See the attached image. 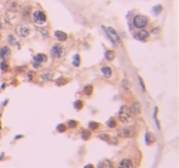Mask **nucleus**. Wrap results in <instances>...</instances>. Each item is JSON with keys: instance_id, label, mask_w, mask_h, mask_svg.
Wrapping results in <instances>:
<instances>
[{"instance_id": "nucleus-12", "label": "nucleus", "mask_w": 179, "mask_h": 168, "mask_svg": "<svg viewBox=\"0 0 179 168\" xmlns=\"http://www.w3.org/2000/svg\"><path fill=\"white\" fill-rule=\"evenodd\" d=\"M17 16V12L16 11H8L6 12V15H5V21L8 22V24L11 25L14 22V20L16 19Z\"/></svg>"}, {"instance_id": "nucleus-39", "label": "nucleus", "mask_w": 179, "mask_h": 168, "mask_svg": "<svg viewBox=\"0 0 179 168\" xmlns=\"http://www.w3.org/2000/svg\"><path fill=\"white\" fill-rule=\"evenodd\" d=\"M83 168H94V167L92 166V164H86V166H85Z\"/></svg>"}, {"instance_id": "nucleus-7", "label": "nucleus", "mask_w": 179, "mask_h": 168, "mask_svg": "<svg viewBox=\"0 0 179 168\" xmlns=\"http://www.w3.org/2000/svg\"><path fill=\"white\" fill-rule=\"evenodd\" d=\"M118 168H135V164L130 158H123V160L119 162Z\"/></svg>"}, {"instance_id": "nucleus-18", "label": "nucleus", "mask_w": 179, "mask_h": 168, "mask_svg": "<svg viewBox=\"0 0 179 168\" xmlns=\"http://www.w3.org/2000/svg\"><path fill=\"white\" fill-rule=\"evenodd\" d=\"M97 168H114V166H113V163H112L110 161L104 160V161H102V162L98 163Z\"/></svg>"}, {"instance_id": "nucleus-8", "label": "nucleus", "mask_w": 179, "mask_h": 168, "mask_svg": "<svg viewBox=\"0 0 179 168\" xmlns=\"http://www.w3.org/2000/svg\"><path fill=\"white\" fill-rule=\"evenodd\" d=\"M31 15H32V6L27 5V6H25V8L21 9V17H22L23 20L29 19V17H31Z\"/></svg>"}, {"instance_id": "nucleus-28", "label": "nucleus", "mask_w": 179, "mask_h": 168, "mask_svg": "<svg viewBox=\"0 0 179 168\" xmlns=\"http://www.w3.org/2000/svg\"><path fill=\"white\" fill-rule=\"evenodd\" d=\"M74 106H75V109L80 111V109H82V107H83V102H82V101H76V102L74 103Z\"/></svg>"}, {"instance_id": "nucleus-16", "label": "nucleus", "mask_w": 179, "mask_h": 168, "mask_svg": "<svg viewBox=\"0 0 179 168\" xmlns=\"http://www.w3.org/2000/svg\"><path fill=\"white\" fill-rule=\"evenodd\" d=\"M130 108L134 114H140V113H141V104H140V102H138V101H135Z\"/></svg>"}, {"instance_id": "nucleus-40", "label": "nucleus", "mask_w": 179, "mask_h": 168, "mask_svg": "<svg viewBox=\"0 0 179 168\" xmlns=\"http://www.w3.org/2000/svg\"><path fill=\"white\" fill-rule=\"evenodd\" d=\"M0 28H3V25H1V21H0Z\"/></svg>"}, {"instance_id": "nucleus-6", "label": "nucleus", "mask_w": 179, "mask_h": 168, "mask_svg": "<svg viewBox=\"0 0 179 168\" xmlns=\"http://www.w3.org/2000/svg\"><path fill=\"white\" fill-rule=\"evenodd\" d=\"M135 37H136V39L139 40H146L148 37H150V32L145 30V28H140L138 32L135 33Z\"/></svg>"}, {"instance_id": "nucleus-25", "label": "nucleus", "mask_w": 179, "mask_h": 168, "mask_svg": "<svg viewBox=\"0 0 179 168\" xmlns=\"http://www.w3.org/2000/svg\"><path fill=\"white\" fill-rule=\"evenodd\" d=\"M98 137L101 139V140L106 141V142H110L112 141V137L109 135H107V134H101V135H98Z\"/></svg>"}, {"instance_id": "nucleus-3", "label": "nucleus", "mask_w": 179, "mask_h": 168, "mask_svg": "<svg viewBox=\"0 0 179 168\" xmlns=\"http://www.w3.org/2000/svg\"><path fill=\"white\" fill-rule=\"evenodd\" d=\"M50 54L53 56L54 59H60L63 56L66 54V50L64 48V45H61V44H54L52 49H50Z\"/></svg>"}, {"instance_id": "nucleus-23", "label": "nucleus", "mask_w": 179, "mask_h": 168, "mask_svg": "<svg viewBox=\"0 0 179 168\" xmlns=\"http://www.w3.org/2000/svg\"><path fill=\"white\" fill-rule=\"evenodd\" d=\"M122 87L125 90V91H129L130 90V82L126 80V79H124V80L122 81Z\"/></svg>"}, {"instance_id": "nucleus-31", "label": "nucleus", "mask_w": 179, "mask_h": 168, "mask_svg": "<svg viewBox=\"0 0 179 168\" xmlns=\"http://www.w3.org/2000/svg\"><path fill=\"white\" fill-rule=\"evenodd\" d=\"M73 64H74V66H79V65H80V55H79V54H76V55H75Z\"/></svg>"}, {"instance_id": "nucleus-15", "label": "nucleus", "mask_w": 179, "mask_h": 168, "mask_svg": "<svg viewBox=\"0 0 179 168\" xmlns=\"http://www.w3.org/2000/svg\"><path fill=\"white\" fill-rule=\"evenodd\" d=\"M101 72H102V75L104 76V77H107V79L112 77V75H113V71H112V69L109 66H102Z\"/></svg>"}, {"instance_id": "nucleus-37", "label": "nucleus", "mask_w": 179, "mask_h": 168, "mask_svg": "<svg viewBox=\"0 0 179 168\" xmlns=\"http://www.w3.org/2000/svg\"><path fill=\"white\" fill-rule=\"evenodd\" d=\"M33 66H34L36 69H39L42 66V64H41V63H37V61H34V63H33Z\"/></svg>"}, {"instance_id": "nucleus-4", "label": "nucleus", "mask_w": 179, "mask_h": 168, "mask_svg": "<svg viewBox=\"0 0 179 168\" xmlns=\"http://www.w3.org/2000/svg\"><path fill=\"white\" fill-rule=\"evenodd\" d=\"M147 24H148V19H147L145 15H136V16L134 17V20H133V25H134L135 28H138V30H140V28H145L147 26Z\"/></svg>"}, {"instance_id": "nucleus-1", "label": "nucleus", "mask_w": 179, "mask_h": 168, "mask_svg": "<svg viewBox=\"0 0 179 168\" xmlns=\"http://www.w3.org/2000/svg\"><path fill=\"white\" fill-rule=\"evenodd\" d=\"M133 119H134V113H133L131 108L129 106H123L119 111V120L126 124V123H130Z\"/></svg>"}, {"instance_id": "nucleus-41", "label": "nucleus", "mask_w": 179, "mask_h": 168, "mask_svg": "<svg viewBox=\"0 0 179 168\" xmlns=\"http://www.w3.org/2000/svg\"><path fill=\"white\" fill-rule=\"evenodd\" d=\"M0 39H1V34H0Z\"/></svg>"}, {"instance_id": "nucleus-11", "label": "nucleus", "mask_w": 179, "mask_h": 168, "mask_svg": "<svg viewBox=\"0 0 179 168\" xmlns=\"http://www.w3.org/2000/svg\"><path fill=\"white\" fill-rule=\"evenodd\" d=\"M19 8H21V6L17 4L16 0H9L8 4H6V9H8V11H16Z\"/></svg>"}, {"instance_id": "nucleus-24", "label": "nucleus", "mask_w": 179, "mask_h": 168, "mask_svg": "<svg viewBox=\"0 0 179 168\" xmlns=\"http://www.w3.org/2000/svg\"><path fill=\"white\" fill-rule=\"evenodd\" d=\"M117 125H118V123H117V120L113 119V118L107 121V126H108V128H115Z\"/></svg>"}, {"instance_id": "nucleus-30", "label": "nucleus", "mask_w": 179, "mask_h": 168, "mask_svg": "<svg viewBox=\"0 0 179 168\" xmlns=\"http://www.w3.org/2000/svg\"><path fill=\"white\" fill-rule=\"evenodd\" d=\"M9 42H10V44H12V45H17V40L15 39V37L12 36V34H10V36H9Z\"/></svg>"}, {"instance_id": "nucleus-29", "label": "nucleus", "mask_w": 179, "mask_h": 168, "mask_svg": "<svg viewBox=\"0 0 179 168\" xmlns=\"http://www.w3.org/2000/svg\"><path fill=\"white\" fill-rule=\"evenodd\" d=\"M152 11H153V14H155V15H158L159 12L162 11V5H157V6H155Z\"/></svg>"}, {"instance_id": "nucleus-33", "label": "nucleus", "mask_w": 179, "mask_h": 168, "mask_svg": "<svg viewBox=\"0 0 179 168\" xmlns=\"http://www.w3.org/2000/svg\"><path fill=\"white\" fill-rule=\"evenodd\" d=\"M39 32H41L42 36H44V38H47V37H48V30H47L45 27H42L41 30H39Z\"/></svg>"}, {"instance_id": "nucleus-10", "label": "nucleus", "mask_w": 179, "mask_h": 168, "mask_svg": "<svg viewBox=\"0 0 179 168\" xmlns=\"http://www.w3.org/2000/svg\"><path fill=\"white\" fill-rule=\"evenodd\" d=\"M11 54V50L9 48L8 45H3V47H0V59H8L9 56Z\"/></svg>"}, {"instance_id": "nucleus-9", "label": "nucleus", "mask_w": 179, "mask_h": 168, "mask_svg": "<svg viewBox=\"0 0 179 168\" xmlns=\"http://www.w3.org/2000/svg\"><path fill=\"white\" fill-rule=\"evenodd\" d=\"M122 134L125 137H133V136L136 135V129L134 126H126L122 130Z\"/></svg>"}, {"instance_id": "nucleus-2", "label": "nucleus", "mask_w": 179, "mask_h": 168, "mask_svg": "<svg viewBox=\"0 0 179 168\" xmlns=\"http://www.w3.org/2000/svg\"><path fill=\"white\" fill-rule=\"evenodd\" d=\"M31 19H32V21L37 25H44L45 22H47V15H45V12L42 11V10L33 11V14L31 15Z\"/></svg>"}, {"instance_id": "nucleus-20", "label": "nucleus", "mask_w": 179, "mask_h": 168, "mask_svg": "<svg viewBox=\"0 0 179 168\" xmlns=\"http://www.w3.org/2000/svg\"><path fill=\"white\" fill-rule=\"evenodd\" d=\"M107 33H109V36L113 38L114 40H119V36H118V33L114 31L112 27H108V30H107Z\"/></svg>"}, {"instance_id": "nucleus-21", "label": "nucleus", "mask_w": 179, "mask_h": 168, "mask_svg": "<svg viewBox=\"0 0 179 168\" xmlns=\"http://www.w3.org/2000/svg\"><path fill=\"white\" fill-rule=\"evenodd\" d=\"M104 56H106V59L108 60V61H112V60L115 58V53H114V50H107Z\"/></svg>"}, {"instance_id": "nucleus-26", "label": "nucleus", "mask_w": 179, "mask_h": 168, "mask_svg": "<svg viewBox=\"0 0 179 168\" xmlns=\"http://www.w3.org/2000/svg\"><path fill=\"white\" fill-rule=\"evenodd\" d=\"M81 137L83 139V140H88L90 137H91V131H88V130H83V131L81 132Z\"/></svg>"}, {"instance_id": "nucleus-32", "label": "nucleus", "mask_w": 179, "mask_h": 168, "mask_svg": "<svg viewBox=\"0 0 179 168\" xmlns=\"http://www.w3.org/2000/svg\"><path fill=\"white\" fill-rule=\"evenodd\" d=\"M68 126H70V128H76V126H77V121H76V120H69V121H68Z\"/></svg>"}, {"instance_id": "nucleus-5", "label": "nucleus", "mask_w": 179, "mask_h": 168, "mask_svg": "<svg viewBox=\"0 0 179 168\" xmlns=\"http://www.w3.org/2000/svg\"><path fill=\"white\" fill-rule=\"evenodd\" d=\"M15 31H16V33L19 34L20 37H28L29 33H31V28L27 26V25L25 24H21V25H17L16 28H15Z\"/></svg>"}, {"instance_id": "nucleus-36", "label": "nucleus", "mask_w": 179, "mask_h": 168, "mask_svg": "<svg viewBox=\"0 0 179 168\" xmlns=\"http://www.w3.org/2000/svg\"><path fill=\"white\" fill-rule=\"evenodd\" d=\"M66 82H68V80H65V79H59V80L57 81L58 86H60V85H65Z\"/></svg>"}, {"instance_id": "nucleus-22", "label": "nucleus", "mask_w": 179, "mask_h": 168, "mask_svg": "<svg viewBox=\"0 0 179 168\" xmlns=\"http://www.w3.org/2000/svg\"><path fill=\"white\" fill-rule=\"evenodd\" d=\"M92 91H93L92 85H87V86H85V88H83V93H85L86 96H90V95L92 93Z\"/></svg>"}, {"instance_id": "nucleus-14", "label": "nucleus", "mask_w": 179, "mask_h": 168, "mask_svg": "<svg viewBox=\"0 0 179 168\" xmlns=\"http://www.w3.org/2000/svg\"><path fill=\"white\" fill-rule=\"evenodd\" d=\"M54 37L58 40H60V42H64V40L68 39V34L65 32H63V31H55L54 32Z\"/></svg>"}, {"instance_id": "nucleus-34", "label": "nucleus", "mask_w": 179, "mask_h": 168, "mask_svg": "<svg viewBox=\"0 0 179 168\" xmlns=\"http://www.w3.org/2000/svg\"><path fill=\"white\" fill-rule=\"evenodd\" d=\"M0 66H1V69H3L4 71H6V70L9 69V65H8V63H6L5 60H3V61H1V64H0Z\"/></svg>"}, {"instance_id": "nucleus-38", "label": "nucleus", "mask_w": 179, "mask_h": 168, "mask_svg": "<svg viewBox=\"0 0 179 168\" xmlns=\"http://www.w3.org/2000/svg\"><path fill=\"white\" fill-rule=\"evenodd\" d=\"M139 81H140V84H141V87H142V90L145 91V85H144V82H142V79H141V77H139Z\"/></svg>"}, {"instance_id": "nucleus-27", "label": "nucleus", "mask_w": 179, "mask_h": 168, "mask_svg": "<svg viewBox=\"0 0 179 168\" xmlns=\"http://www.w3.org/2000/svg\"><path fill=\"white\" fill-rule=\"evenodd\" d=\"M88 128H90V130H97V129L99 128V124L96 123V121H90Z\"/></svg>"}, {"instance_id": "nucleus-19", "label": "nucleus", "mask_w": 179, "mask_h": 168, "mask_svg": "<svg viewBox=\"0 0 179 168\" xmlns=\"http://www.w3.org/2000/svg\"><path fill=\"white\" fill-rule=\"evenodd\" d=\"M146 142L147 145H152L153 142H156V136L152 132H146Z\"/></svg>"}, {"instance_id": "nucleus-35", "label": "nucleus", "mask_w": 179, "mask_h": 168, "mask_svg": "<svg viewBox=\"0 0 179 168\" xmlns=\"http://www.w3.org/2000/svg\"><path fill=\"white\" fill-rule=\"evenodd\" d=\"M58 131H60V132H63V131H65L66 130V125L65 124H60V125H58Z\"/></svg>"}, {"instance_id": "nucleus-13", "label": "nucleus", "mask_w": 179, "mask_h": 168, "mask_svg": "<svg viewBox=\"0 0 179 168\" xmlns=\"http://www.w3.org/2000/svg\"><path fill=\"white\" fill-rule=\"evenodd\" d=\"M53 71H50V70H48V71H44V72H42L41 75H39V77H41V80L42 81H50L52 79H53Z\"/></svg>"}, {"instance_id": "nucleus-17", "label": "nucleus", "mask_w": 179, "mask_h": 168, "mask_svg": "<svg viewBox=\"0 0 179 168\" xmlns=\"http://www.w3.org/2000/svg\"><path fill=\"white\" fill-rule=\"evenodd\" d=\"M48 60V56L45 55V54H42V53H39V54H36L34 55V61H37V63H45Z\"/></svg>"}]
</instances>
